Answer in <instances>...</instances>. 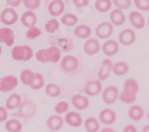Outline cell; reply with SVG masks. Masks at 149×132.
Here are the masks:
<instances>
[{"instance_id":"6da1fadb","label":"cell","mask_w":149,"mask_h":132,"mask_svg":"<svg viewBox=\"0 0 149 132\" xmlns=\"http://www.w3.org/2000/svg\"><path fill=\"white\" fill-rule=\"evenodd\" d=\"M35 57L41 63H57L62 59V51L58 46L52 45L47 49H41L35 54Z\"/></svg>"},{"instance_id":"7a4b0ae2","label":"cell","mask_w":149,"mask_h":132,"mask_svg":"<svg viewBox=\"0 0 149 132\" xmlns=\"http://www.w3.org/2000/svg\"><path fill=\"white\" fill-rule=\"evenodd\" d=\"M137 93H139V83L134 79H128L124 82V87L123 92L119 93V100L123 104H128L131 105L136 101L137 98Z\"/></svg>"},{"instance_id":"3957f363","label":"cell","mask_w":149,"mask_h":132,"mask_svg":"<svg viewBox=\"0 0 149 132\" xmlns=\"http://www.w3.org/2000/svg\"><path fill=\"white\" fill-rule=\"evenodd\" d=\"M11 56L15 61L18 62H26L29 59H31L35 54L32 48H30L29 45H17L15 46L11 51Z\"/></svg>"},{"instance_id":"277c9868","label":"cell","mask_w":149,"mask_h":132,"mask_svg":"<svg viewBox=\"0 0 149 132\" xmlns=\"http://www.w3.org/2000/svg\"><path fill=\"white\" fill-rule=\"evenodd\" d=\"M36 112H37V105L32 101V100H29V99H24L19 106L18 109V113L17 115H19L20 118L23 119H29L33 118L36 115Z\"/></svg>"},{"instance_id":"5b68a950","label":"cell","mask_w":149,"mask_h":132,"mask_svg":"<svg viewBox=\"0 0 149 132\" xmlns=\"http://www.w3.org/2000/svg\"><path fill=\"white\" fill-rule=\"evenodd\" d=\"M79 59L73 56V55H66L63 58L61 59V69L62 71H65L66 74H72L74 71H77L79 69Z\"/></svg>"},{"instance_id":"8992f818","label":"cell","mask_w":149,"mask_h":132,"mask_svg":"<svg viewBox=\"0 0 149 132\" xmlns=\"http://www.w3.org/2000/svg\"><path fill=\"white\" fill-rule=\"evenodd\" d=\"M19 80L13 75H7L0 77V92L1 93H8L12 92L18 86Z\"/></svg>"},{"instance_id":"52a82bcc","label":"cell","mask_w":149,"mask_h":132,"mask_svg":"<svg viewBox=\"0 0 149 132\" xmlns=\"http://www.w3.org/2000/svg\"><path fill=\"white\" fill-rule=\"evenodd\" d=\"M18 13L16 12L15 8H11V7H6L3 10V12L0 13V21H1L4 25L10 26V25H13L15 23H17L18 20Z\"/></svg>"},{"instance_id":"ba28073f","label":"cell","mask_w":149,"mask_h":132,"mask_svg":"<svg viewBox=\"0 0 149 132\" xmlns=\"http://www.w3.org/2000/svg\"><path fill=\"white\" fill-rule=\"evenodd\" d=\"M113 32V25L109 21H103L100 23L95 29V36L99 39H110Z\"/></svg>"},{"instance_id":"9c48e42d","label":"cell","mask_w":149,"mask_h":132,"mask_svg":"<svg viewBox=\"0 0 149 132\" xmlns=\"http://www.w3.org/2000/svg\"><path fill=\"white\" fill-rule=\"evenodd\" d=\"M102 98L106 105H112L119 98V91L116 86H107L102 92Z\"/></svg>"},{"instance_id":"30bf717a","label":"cell","mask_w":149,"mask_h":132,"mask_svg":"<svg viewBox=\"0 0 149 132\" xmlns=\"http://www.w3.org/2000/svg\"><path fill=\"white\" fill-rule=\"evenodd\" d=\"M65 8H66V4L63 0H52V1L48 4V12L53 17L63 16Z\"/></svg>"},{"instance_id":"8fae6325","label":"cell","mask_w":149,"mask_h":132,"mask_svg":"<svg viewBox=\"0 0 149 132\" xmlns=\"http://www.w3.org/2000/svg\"><path fill=\"white\" fill-rule=\"evenodd\" d=\"M84 91L86 95H88V97H97L98 94H100L103 92V87L99 80H91L85 85Z\"/></svg>"},{"instance_id":"7c38bea8","label":"cell","mask_w":149,"mask_h":132,"mask_svg":"<svg viewBox=\"0 0 149 132\" xmlns=\"http://www.w3.org/2000/svg\"><path fill=\"white\" fill-rule=\"evenodd\" d=\"M100 49H102V45L98 42V39H95V38H90L84 44V53L88 56L97 55L99 51H100Z\"/></svg>"},{"instance_id":"4fadbf2b","label":"cell","mask_w":149,"mask_h":132,"mask_svg":"<svg viewBox=\"0 0 149 132\" xmlns=\"http://www.w3.org/2000/svg\"><path fill=\"white\" fill-rule=\"evenodd\" d=\"M72 105L74 106V109L78 111H84L86 109H88L90 106V100L87 97H85L82 94H74L72 97Z\"/></svg>"},{"instance_id":"5bb4252c","label":"cell","mask_w":149,"mask_h":132,"mask_svg":"<svg viewBox=\"0 0 149 132\" xmlns=\"http://www.w3.org/2000/svg\"><path fill=\"white\" fill-rule=\"evenodd\" d=\"M136 41V35L131 29H124L118 35V43L122 45H131Z\"/></svg>"},{"instance_id":"9a60e30c","label":"cell","mask_w":149,"mask_h":132,"mask_svg":"<svg viewBox=\"0 0 149 132\" xmlns=\"http://www.w3.org/2000/svg\"><path fill=\"white\" fill-rule=\"evenodd\" d=\"M112 66H113V63L110 58H106L102 62V66L99 68L98 74H97L99 81H104L110 76V73L112 71Z\"/></svg>"},{"instance_id":"2e32d148","label":"cell","mask_w":149,"mask_h":132,"mask_svg":"<svg viewBox=\"0 0 149 132\" xmlns=\"http://www.w3.org/2000/svg\"><path fill=\"white\" fill-rule=\"evenodd\" d=\"M0 43H4L7 46L13 45L15 43V32L12 29L4 26L0 28Z\"/></svg>"},{"instance_id":"e0dca14e","label":"cell","mask_w":149,"mask_h":132,"mask_svg":"<svg viewBox=\"0 0 149 132\" xmlns=\"http://www.w3.org/2000/svg\"><path fill=\"white\" fill-rule=\"evenodd\" d=\"M102 50H103L104 55H106L107 57H111V56H113V55H116L118 53L119 43L117 41H113V39H107L102 45Z\"/></svg>"},{"instance_id":"ac0fdd59","label":"cell","mask_w":149,"mask_h":132,"mask_svg":"<svg viewBox=\"0 0 149 132\" xmlns=\"http://www.w3.org/2000/svg\"><path fill=\"white\" fill-rule=\"evenodd\" d=\"M116 118H117V115H116L115 111H112L111 109H104L99 113V120L104 125H107V126L112 125L116 122Z\"/></svg>"},{"instance_id":"d6986e66","label":"cell","mask_w":149,"mask_h":132,"mask_svg":"<svg viewBox=\"0 0 149 132\" xmlns=\"http://www.w3.org/2000/svg\"><path fill=\"white\" fill-rule=\"evenodd\" d=\"M65 122L72 126V127H79L82 125V118L80 115V113H78L77 111H70V112H67L66 113V117H65Z\"/></svg>"},{"instance_id":"ffe728a7","label":"cell","mask_w":149,"mask_h":132,"mask_svg":"<svg viewBox=\"0 0 149 132\" xmlns=\"http://www.w3.org/2000/svg\"><path fill=\"white\" fill-rule=\"evenodd\" d=\"M129 20L131 23V25L135 28V29H143L144 25H146V20H144V17L141 12L139 11H132L130 12L129 15Z\"/></svg>"},{"instance_id":"44dd1931","label":"cell","mask_w":149,"mask_h":132,"mask_svg":"<svg viewBox=\"0 0 149 132\" xmlns=\"http://www.w3.org/2000/svg\"><path fill=\"white\" fill-rule=\"evenodd\" d=\"M20 21L23 24V26H25L28 29L33 28L36 25V23H37V16L32 11H25L20 16Z\"/></svg>"},{"instance_id":"7402d4cb","label":"cell","mask_w":149,"mask_h":132,"mask_svg":"<svg viewBox=\"0 0 149 132\" xmlns=\"http://www.w3.org/2000/svg\"><path fill=\"white\" fill-rule=\"evenodd\" d=\"M65 124V119L62 118L61 115L58 114H54V115H50L48 118L47 120V126L49 127L50 131H58L62 129Z\"/></svg>"},{"instance_id":"603a6c76","label":"cell","mask_w":149,"mask_h":132,"mask_svg":"<svg viewBox=\"0 0 149 132\" xmlns=\"http://www.w3.org/2000/svg\"><path fill=\"white\" fill-rule=\"evenodd\" d=\"M110 23L112 24L113 26L123 25V24L125 23V15H124V12L118 8L112 10L110 13Z\"/></svg>"},{"instance_id":"cb8c5ba5","label":"cell","mask_w":149,"mask_h":132,"mask_svg":"<svg viewBox=\"0 0 149 132\" xmlns=\"http://www.w3.org/2000/svg\"><path fill=\"white\" fill-rule=\"evenodd\" d=\"M128 115L132 122H140L144 117V110L143 107L140 105H132L129 111H128Z\"/></svg>"},{"instance_id":"d4e9b609","label":"cell","mask_w":149,"mask_h":132,"mask_svg":"<svg viewBox=\"0 0 149 132\" xmlns=\"http://www.w3.org/2000/svg\"><path fill=\"white\" fill-rule=\"evenodd\" d=\"M22 101H23V99H22L20 95L13 93V94H11L10 97L6 99L5 109H6L7 111H8V110H17V109H19Z\"/></svg>"},{"instance_id":"484cf974","label":"cell","mask_w":149,"mask_h":132,"mask_svg":"<svg viewBox=\"0 0 149 132\" xmlns=\"http://www.w3.org/2000/svg\"><path fill=\"white\" fill-rule=\"evenodd\" d=\"M91 35H92V30L88 25H85V24H82V25H79L75 28V30H74V36L80 39H85V41H87L90 39L91 37Z\"/></svg>"},{"instance_id":"4316f807","label":"cell","mask_w":149,"mask_h":132,"mask_svg":"<svg viewBox=\"0 0 149 132\" xmlns=\"http://www.w3.org/2000/svg\"><path fill=\"white\" fill-rule=\"evenodd\" d=\"M99 123L100 122L97 120L95 118L90 117L84 122V125H85V129H86L87 132H98L99 129H100V124Z\"/></svg>"},{"instance_id":"83f0119b","label":"cell","mask_w":149,"mask_h":132,"mask_svg":"<svg viewBox=\"0 0 149 132\" xmlns=\"http://www.w3.org/2000/svg\"><path fill=\"white\" fill-rule=\"evenodd\" d=\"M112 71L117 76H123L129 71V66L127 62H117L112 66Z\"/></svg>"},{"instance_id":"f1b7e54d","label":"cell","mask_w":149,"mask_h":132,"mask_svg":"<svg viewBox=\"0 0 149 132\" xmlns=\"http://www.w3.org/2000/svg\"><path fill=\"white\" fill-rule=\"evenodd\" d=\"M94 6L98 12L105 13V12H109L112 8V1H111V0H97Z\"/></svg>"},{"instance_id":"f546056e","label":"cell","mask_w":149,"mask_h":132,"mask_svg":"<svg viewBox=\"0 0 149 132\" xmlns=\"http://www.w3.org/2000/svg\"><path fill=\"white\" fill-rule=\"evenodd\" d=\"M5 129L7 132H20L23 129V125L18 119H10L5 124Z\"/></svg>"},{"instance_id":"4dcf8cb0","label":"cell","mask_w":149,"mask_h":132,"mask_svg":"<svg viewBox=\"0 0 149 132\" xmlns=\"http://www.w3.org/2000/svg\"><path fill=\"white\" fill-rule=\"evenodd\" d=\"M33 75H35V71H32L31 69H24V70H22L19 77H20V81H22L23 85L30 87L32 79H33Z\"/></svg>"},{"instance_id":"1f68e13d","label":"cell","mask_w":149,"mask_h":132,"mask_svg":"<svg viewBox=\"0 0 149 132\" xmlns=\"http://www.w3.org/2000/svg\"><path fill=\"white\" fill-rule=\"evenodd\" d=\"M78 21H79V18L73 13H65L61 17V23L66 26H74L78 24Z\"/></svg>"},{"instance_id":"d6a6232c","label":"cell","mask_w":149,"mask_h":132,"mask_svg":"<svg viewBox=\"0 0 149 132\" xmlns=\"http://www.w3.org/2000/svg\"><path fill=\"white\" fill-rule=\"evenodd\" d=\"M45 93L50 98H57L61 94V88L56 83H48L45 86Z\"/></svg>"},{"instance_id":"836d02e7","label":"cell","mask_w":149,"mask_h":132,"mask_svg":"<svg viewBox=\"0 0 149 132\" xmlns=\"http://www.w3.org/2000/svg\"><path fill=\"white\" fill-rule=\"evenodd\" d=\"M43 87H44V77H43V75L40 74V73H35L32 82L30 85V88L37 91V89H41Z\"/></svg>"},{"instance_id":"e575fe53","label":"cell","mask_w":149,"mask_h":132,"mask_svg":"<svg viewBox=\"0 0 149 132\" xmlns=\"http://www.w3.org/2000/svg\"><path fill=\"white\" fill-rule=\"evenodd\" d=\"M58 28H60V21H58L56 18H53V19L48 20V21L45 23V31H47L48 33H54V32H56V31L58 30Z\"/></svg>"},{"instance_id":"d590c367","label":"cell","mask_w":149,"mask_h":132,"mask_svg":"<svg viewBox=\"0 0 149 132\" xmlns=\"http://www.w3.org/2000/svg\"><path fill=\"white\" fill-rule=\"evenodd\" d=\"M22 4L26 7V11H32V12L41 6L40 0H23Z\"/></svg>"},{"instance_id":"8d00e7d4","label":"cell","mask_w":149,"mask_h":132,"mask_svg":"<svg viewBox=\"0 0 149 132\" xmlns=\"http://www.w3.org/2000/svg\"><path fill=\"white\" fill-rule=\"evenodd\" d=\"M54 110H55L56 114H58V115L62 114V113H67L68 110H69V104L66 102V101H60V102H57L55 105Z\"/></svg>"},{"instance_id":"74e56055","label":"cell","mask_w":149,"mask_h":132,"mask_svg":"<svg viewBox=\"0 0 149 132\" xmlns=\"http://www.w3.org/2000/svg\"><path fill=\"white\" fill-rule=\"evenodd\" d=\"M131 4H132L131 0H115V1H112V5H115L120 11L128 10L131 6Z\"/></svg>"},{"instance_id":"f35d334b","label":"cell","mask_w":149,"mask_h":132,"mask_svg":"<svg viewBox=\"0 0 149 132\" xmlns=\"http://www.w3.org/2000/svg\"><path fill=\"white\" fill-rule=\"evenodd\" d=\"M134 4L136 7H137L139 12L140 11H143V12L149 11V0H135Z\"/></svg>"},{"instance_id":"ab89813d","label":"cell","mask_w":149,"mask_h":132,"mask_svg":"<svg viewBox=\"0 0 149 132\" xmlns=\"http://www.w3.org/2000/svg\"><path fill=\"white\" fill-rule=\"evenodd\" d=\"M41 33H42V32H41L40 28L33 26V28L28 29V31H26V37H28L29 39H35V38H37V37H40Z\"/></svg>"},{"instance_id":"60d3db41","label":"cell","mask_w":149,"mask_h":132,"mask_svg":"<svg viewBox=\"0 0 149 132\" xmlns=\"http://www.w3.org/2000/svg\"><path fill=\"white\" fill-rule=\"evenodd\" d=\"M7 118H8V112L5 107L0 106V123L3 122H7Z\"/></svg>"},{"instance_id":"b9f144b4","label":"cell","mask_w":149,"mask_h":132,"mask_svg":"<svg viewBox=\"0 0 149 132\" xmlns=\"http://www.w3.org/2000/svg\"><path fill=\"white\" fill-rule=\"evenodd\" d=\"M73 4H74V6H77V7L84 8V7H86V6H88L90 1H88V0H74Z\"/></svg>"},{"instance_id":"7bdbcfd3","label":"cell","mask_w":149,"mask_h":132,"mask_svg":"<svg viewBox=\"0 0 149 132\" xmlns=\"http://www.w3.org/2000/svg\"><path fill=\"white\" fill-rule=\"evenodd\" d=\"M22 4L20 0H10V1H6V5H8L11 8H13V7H17Z\"/></svg>"},{"instance_id":"ee69618b","label":"cell","mask_w":149,"mask_h":132,"mask_svg":"<svg viewBox=\"0 0 149 132\" xmlns=\"http://www.w3.org/2000/svg\"><path fill=\"white\" fill-rule=\"evenodd\" d=\"M123 132H137V129H136L134 125H127L123 129Z\"/></svg>"},{"instance_id":"f6af8a7d","label":"cell","mask_w":149,"mask_h":132,"mask_svg":"<svg viewBox=\"0 0 149 132\" xmlns=\"http://www.w3.org/2000/svg\"><path fill=\"white\" fill-rule=\"evenodd\" d=\"M100 132H115V130H113V129H111V127H109V126H107V127H104V129H103V130H102Z\"/></svg>"},{"instance_id":"bcb514c9","label":"cell","mask_w":149,"mask_h":132,"mask_svg":"<svg viewBox=\"0 0 149 132\" xmlns=\"http://www.w3.org/2000/svg\"><path fill=\"white\" fill-rule=\"evenodd\" d=\"M142 132H149V125H144L142 129Z\"/></svg>"},{"instance_id":"7dc6e473","label":"cell","mask_w":149,"mask_h":132,"mask_svg":"<svg viewBox=\"0 0 149 132\" xmlns=\"http://www.w3.org/2000/svg\"><path fill=\"white\" fill-rule=\"evenodd\" d=\"M1 53H3V48H1V45H0V55H1Z\"/></svg>"},{"instance_id":"c3c4849f","label":"cell","mask_w":149,"mask_h":132,"mask_svg":"<svg viewBox=\"0 0 149 132\" xmlns=\"http://www.w3.org/2000/svg\"><path fill=\"white\" fill-rule=\"evenodd\" d=\"M147 118H148V122H149V112H148V115H147Z\"/></svg>"},{"instance_id":"681fc988","label":"cell","mask_w":149,"mask_h":132,"mask_svg":"<svg viewBox=\"0 0 149 132\" xmlns=\"http://www.w3.org/2000/svg\"><path fill=\"white\" fill-rule=\"evenodd\" d=\"M47 132H52V131H47Z\"/></svg>"},{"instance_id":"f907efd6","label":"cell","mask_w":149,"mask_h":132,"mask_svg":"<svg viewBox=\"0 0 149 132\" xmlns=\"http://www.w3.org/2000/svg\"><path fill=\"white\" fill-rule=\"evenodd\" d=\"M148 24H149V19H148Z\"/></svg>"}]
</instances>
